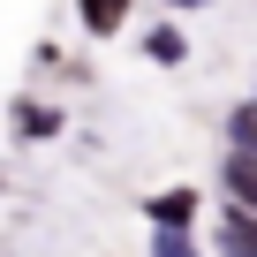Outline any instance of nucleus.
<instances>
[{
  "instance_id": "obj_1",
  "label": "nucleus",
  "mask_w": 257,
  "mask_h": 257,
  "mask_svg": "<svg viewBox=\"0 0 257 257\" xmlns=\"http://www.w3.org/2000/svg\"><path fill=\"white\" fill-rule=\"evenodd\" d=\"M144 212H152V234H189V219H197V189H167V197H152Z\"/></svg>"
},
{
  "instance_id": "obj_2",
  "label": "nucleus",
  "mask_w": 257,
  "mask_h": 257,
  "mask_svg": "<svg viewBox=\"0 0 257 257\" xmlns=\"http://www.w3.org/2000/svg\"><path fill=\"white\" fill-rule=\"evenodd\" d=\"M219 257H257V212L219 204Z\"/></svg>"
},
{
  "instance_id": "obj_3",
  "label": "nucleus",
  "mask_w": 257,
  "mask_h": 257,
  "mask_svg": "<svg viewBox=\"0 0 257 257\" xmlns=\"http://www.w3.org/2000/svg\"><path fill=\"white\" fill-rule=\"evenodd\" d=\"M219 189H227L242 212H257V159H242V152H219Z\"/></svg>"
},
{
  "instance_id": "obj_4",
  "label": "nucleus",
  "mask_w": 257,
  "mask_h": 257,
  "mask_svg": "<svg viewBox=\"0 0 257 257\" xmlns=\"http://www.w3.org/2000/svg\"><path fill=\"white\" fill-rule=\"evenodd\" d=\"M227 152H242V159H257V98H242V106H227Z\"/></svg>"
},
{
  "instance_id": "obj_5",
  "label": "nucleus",
  "mask_w": 257,
  "mask_h": 257,
  "mask_svg": "<svg viewBox=\"0 0 257 257\" xmlns=\"http://www.w3.org/2000/svg\"><path fill=\"white\" fill-rule=\"evenodd\" d=\"M76 8H83V23H91L98 38H113V31L128 23V0H76Z\"/></svg>"
},
{
  "instance_id": "obj_6",
  "label": "nucleus",
  "mask_w": 257,
  "mask_h": 257,
  "mask_svg": "<svg viewBox=\"0 0 257 257\" xmlns=\"http://www.w3.org/2000/svg\"><path fill=\"white\" fill-rule=\"evenodd\" d=\"M16 128H23V137H53L61 113H53V106H16Z\"/></svg>"
},
{
  "instance_id": "obj_7",
  "label": "nucleus",
  "mask_w": 257,
  "mask_h": 257,
  "mask_svg": "<svg viewBox=\"0 0 257 257\" xmlns=\"http://www.w3.org/2000/svg\"><path fill=\"white\" fill-rule=\"evenodd\" d=\"M144 53H152V61H182L189 46H182V31H167V23H159V31L144 38Z\"/></svg>"
},
{
  "instance_id": "obj_8",
  "label": "nucleus",
  "mask_w": 257,
  "mask_h": 257,
  "mask_svg": "<svg viewBox=\"0 0 257 257\" xmlns=\"http://www.w3.org/2000/svg\"><path fill=\"white\" fill-rule=\"evenodd\" d=\"M152 257H197L189 234H152Z\"/></svg>"
},
{
  "instance_id": "obj_9",
  "label": "nucleus",
  "mask_w": 257,
  "mask_h": 257,
  "mask_svg": "<svg viewBox=\"0 0 257 257\" xmlns=\"http://www.w3.org/2000/svg\"><path fill=\"white\" fill-rule=\"evenodd\" d=\"M182 8H197V0H182Z\"/></svg>"
}]
</instances>
